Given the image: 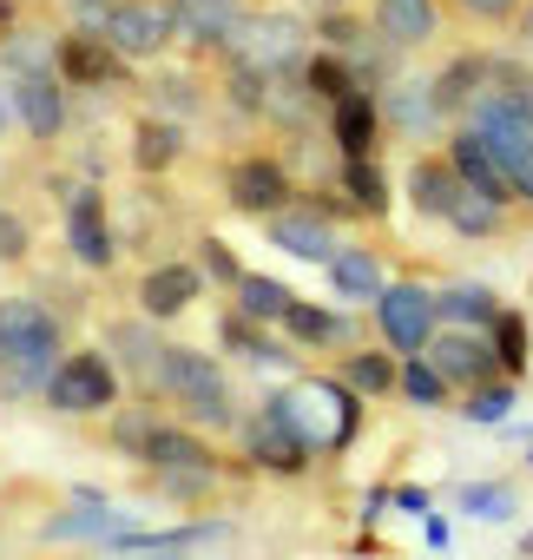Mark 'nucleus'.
I'll return each mask as SVG.
<instances>
[{"label":"nucleus","mask_w":533,"mask_h":560,"mask_svg":"<svg viewBox=\"0 0 533 560\" xmlns=\"http://www.w3.org/2000/svg\"><path fill=\"white\" fill-rule=\"evenodd\" d=\"M198 298H204V270L198 264H158V270L139 277V317H152V324L185 317Z\"/></svg>","instance_id":"nucleus-15"},{"label":"nucleus","mask_w":533,"mask_h":560,"mask_svg":"<svg viewBox=\"0 0 533 560\" xmlns=\"http://www.w3.org/2000/svg\"><path fill=\"white\" fill-rule=\"evenodd\" d=\"M217 468H152V488L158 494H171L178 508H211V494H217Z\"/></svg>","instance_id":"nucleus-38"},{"label":"nucleus","mask_w":533,"mask_h":560,"mask_svg":"<svg viewBox=\"0 0 533 560\" xmlns=\"http://www.w3.org/2000/svg\"><path fill=\"white\" fill-rule=\"evenodd\" d=\"M330 284H336V298H350V304H376L382 298V284H389V277H382V264L363 250V244H350V250H336L330 264Z\"/></svg>","instance_id":"nucleus-28"},{"label":"nucleus","mask_w":533,"mask_h":560,"mask_svg":"<svg viewBox=\"0 0 533 560\" xmlns=\"http://www.w3.org/2000/svg\"><path fill=\"white\" fill-rule=\"evenodd\" d=\"M369 34L389 54H422L441 34V0H369Z\"/></svg>","instance_id":"nucleus-12"},{"label":"nucleus","mask_w":533,"mask_h":560,"mask_svg":"<svg viewBox=\"0 0 533 560\" xmlns=\"http://www.w3.org/2000/svg\"><path fill=\"white\" fill-rule=\"evenodd\" d=\"M330 139H336L343 159H376V145H382V106H376L369 86H356L350 100L330 106Z\"/></svg>","instance_id":"nucleus-19"},{"label":"nucleus","mask_w":533,"mask_h":560,"mask_svg":"<svg viewBox=\"0 0 533 560\" xmlns=\"http://www.w3.org/2000/svg\"><path fill=\"white\" fill-rule=\"evenodd\" d=\"M395 396L415 402V409H454V389L422 363V357H402V376H395Z\"/></svg>","instance_id":"nucleus-39"},{"label":"nucleus","mask_w":533,"mask_h":560,"mask_svg":"<svg viewBox=\"0 0 533 560\" xmlns=\"http://www.w3.org/2000/svg\"><path fill=\"white\" fill-rule=\"evenodd\" d=\"M119 534V508H106L99 494H80V508H60L40 540H112Z\"/></svg>","instance_id":"nucleus-27"},{"label":"nucleus","mask_w":533,"mask_h":560,"mask_svg":"<svg viewBox=\"0 0 533 560\" xmlns=\"http://www.w3.org/2000/svg\"><path fill=\"white\" fill-rule=\"evenodd\" d=\"M513 402H520V383H513V376H494V383L467 389L454 409H461V422H474V429H500V422L513 416Z\"/></svg>","instance_id":"nucleus-35"},{"label":"nucleus","mask_w":533,"mask_h":560,"mask_svg":"<svg viewBox=\"0 0 533 560\" xmlns=\"http://www.w3.org/2000/svg\"><path fill=\"white\" fill-rule=\"evenodd\" d=\"M106 343L119 350V363H126V370H132L145 389L158 383V363H165V337L152 330V317H126V324H112V330H106Z\"/></svg>","instance_id":"nucleus-24"},{"label":"nucleus","mask_w":533,"mask_h":560,"mask_svg":"<svg viewBox=\"0 0 533 560\" xmlns=\"http://www.w3.org/2000/svg\"><path fill=\"white\" fill-rule=\"evenodd\" d=\"M54 67H60L67 86H119V80H126V60H119L99 34H67V40L54 47Z\"/></svg>","instance_id":"nucleus-18"},{"label":"nucleus","mask_w":533,"mask_h":560,"mask_svg":"<svg viewBox=\"0 0 533 560\" xmlns=\"http://www.w3.org/2000/svg\"><path fill=\"white\" fill-rule=\"evenodd\" d=\"M448 165H454V178L461 185H474V191H487V198H500V205H513V185H507V172L494 165V152L467 132V126H454V139H448V152H441Z\"/></svg>","instance_id":"nucleus-23"},{"label":"nucleus","mask_w":533,"mask_h":560,"mask_svg":"<svg viewBox=\"0 0 533 560\" xmlns=\"http://www.w3.org/2000/svg\"><path fill=\"white\" fill-rule=\"evenodd\" d=\"M230 67L250 73V80H284V73H304V21L291 14H244V27L230 34Z\"/></svg>","instance_id":"nucleus-5"},{"label":"nucleus","mask_w":533,"mask_h":560,"mask_svg":"<svg viewBox=\"0 0 533 560\" xmlns=\"http://www.w3.org/2000/svg\"><path fill=\"white\" fill-rule=\"evenodd\" d=\"M263 231H271V244H277L284 257H304V264H330V257L343 250L330 211H317V205H284L277 218H263Z\"/></svg>","instance_id":"nucleus-14"},{"label":"nucleus","mask_w":533,"mask_h":560,"mask_svg":"<svg viewBox=\"0 0 533 560\" xmlns=\"http://www.w3.org/2000/svg\"><path fill=\"white\" fill-rule=\"evenodd\" d=\"M454 508L500 527V521L520 514V488H513V481H461V488H454Z\"/></svg>","instance_id":"nucleus-36"},{"label":"nucleus","mask_w":533,"mask_h":560,"mask_svg":"<svg viewBox=\"0 0 533 560\" xmlns=\"http://www.w3.org/2000/svg\"><path fill=\"white\" fill-rule=\"evenodd\" d=\"M198 244H204V264H198V270H204V277H217V284H237L244 264L224 250V237H198Z\"/></svg>","instance_id":"nucleus-44"},{"label":"nucleus","mask_w":533,"mask_h":560,"mask_svg":"<svg viewBox=\"0 0 533 560\" xmlns=\"http://www.w3.org/2000/svg\"><path fill=\"white\" fill-rule=\"evenodd\" d=\"M422 363H428V370H435L454 396H467V389H481V383H494V376H500L487 330H461V324H441V330L428 337Z\"/></svg>","instance_id":"nucleus-10"},{"label":"nucleus","mask_w":533,"mask_h":560,"mask_svg":"<svg viewBox=\"0 0 533 560\" xmlns=\"http://www.w3.org/2000/svg\"><path fill=\"white\" fill-rule=\"evenodd\" d=\"M67 244H73V257H80L86 270H106V264L119 257V237H112V224H106V198H99L93 185H80L73 205H67Z\"/></svg>","instance_id":"nucleus-16"},{"label":"nucleus","mask_w":533,"mask_h":560,"mask_svg":"<svg viewBox=\"0 0 533 560\" xmlns=\"http://www.w3.org/2000/svg\"><path fill=\"white\" fill-rule=\"evenodd\" d=\"M152 389H158V396L178 409V422L198 429V435H211V429H237V422H244L224 363L204 357V350H191V343H165V363H158V383H152Z\"/></svg>","instance_id":"nucleus-2"},{"label":"nucleus","mask_w":533,"mask_h":560,"mask_svg":"<svg viewBox=\"0 0 533 560\" xmlns=\"http://www.w3.org/2000/svg\"><path fill=\"white\" fill-rule=\"evenodd\" d=\"M171 8V27H178V40H191V47H230V34L244 27V0H165Z\"/></svg>","instance_id":"nucleus-17"},{"label":"nucleus","mask_w":533,"mask_h":560,"mask_svg":"<svg viewBox=\"0 0 533 560\" xmlns=\"http://www.w3.org/2000/svg\"><path fill=\"white\" fill-rule=\"evenodd\" d=\"M27 244H34L27 218H21V211H0V264H21V257H27Z\"/></svg>","instance_id":"nucleus-43"},{"label":"nucleus","mask_w":533,"mask_h":560,"mask_svg":"<svg viewBox=\"0 0 533 560\" xmlns=\"http://www.w3.org/2000/svg\"><path fill=\"white\" fill-rule=\"evenodd\" d=\"M461 126L494 152V165L507 172L513 198L533 205V73L526 67H494V86L461 113Z\"/></svg>","instance_id":"nucleus-1"},{"label":"nucleus","mask_w":533,"mask_h":560,"mask_svg":"<svg viewBox=\"0 0 533 560\" xmlns=\"http://www.w3.org/2000/svg\"><path fill=\"white\" fill-rule=\"evenodd\" d=\"M520 560H533V527H526V534H520Z\"/></svg>","instance_id":"nucleus-49"},{"label":"nucleus","mask_w":533,"mask_h":560,"mask_svg":"<svg viewBox=\"0 0 533 560\" xmlns=\"http://www.w3.org/2000/svg\"><path fill=\"white\" fill-rule=\"evenodd\" d=\"M284 337L297 343V350H356V324L350 317H336V311H323V304H304V298H291V311H284Z\"/></svg>","instance_id":"nucleus-22"},{"label":"nucleus","mask_w":533,"mask_h":560,"mask_svg":"<svg viewBox=\"0 0 533 560\" xmlns=\"http://www.w3.org/2000/svg\"><path fill=\"white\" fill-rule=\"evenodd\" d=\"M422 540H428V547H448V540H454V527H448L441 514H428V521H422Z\"/></svg>","instance_id":"nucleus-47"},{"label":"nucleus","mask_w":533,"mask_h":560,"mask_svg":"<svg viewBox=\"0 0 533 560\" xmlns=\"http://www.w3.org/2000/svg\"><path fill=\"white\" fill-rule=\"evenodd\" d=\"M526 468H533V448H526Z\"/></svg>","instance_id":"nucleus-50"},{"label":"nucleus","mask_w":533,"mask_h":560,"mask_svg":"<svg viewBox=\"0 0 533 560\" xmlns=\"http://www.w3.org/2000/svg\"><path fill=\"white\" fill-rule=\"evenodd\" d=\"M454 8L474 21V27H513V14H520V0H454Z\"/></svg>","instance_id":"nucleus-42"},{"label":"nucleus","mask_w":533,"mask_h":560,"mask_svg":"<svg viewBox=\"0 0 533 560\" xmlns=\"http://www.w3.org/2000/svg\"><path fill=\"white\" fill-rule=\"evenodd\" d=\"M435 311H441V324L487 330V324L500 317V298H494L487 284H448V291H435Z\"/></svg>","instance_id":"nucleus-30"},{"label":"nucleus","mask_w":533,"mask_h":560,"mask_svg":"<svg viewBox=\"0 0 533 560\" xmlns=\"http://www.w3.org/2000/svg\"><path fill=\"white\" fill-rule=\"evenodd\" d=\"M454 191H461V178H454V165H448L441 152H428V159L408 165V205H415L422 218H448Z\"/></svg>","instance_id":"nucleus-25"},{"label":"nucleus","mask_w":533,"mask_h":560,"mask_svg":"<svg viewBox=\"0 0 533 560\" xmlns=\"http://www.w3.org/2000/svg\"><path fill=\"white\" fill-rule=\"evenodd\" d=\"M494 67H500V60H487V54H461V60H448V67L435 73V86H428V93H435V113H441V119H461V113L494 86Z\"/></svg>","instance_id":"nucleus-21"},{"label":"nucleus","mask_w":533,"mask_h":560,"mask_svg":"<svg viewBox=\"0 0 533 560\" xmlns=\"http://www.w3.org/2000/svg\"><path fill=\"white\" fill-rule=\"evenodd\" d=\"M178 152H185V126L178 119H139V132H132L139 172H165V165H178Z\"/></svg>","instance_id":"nucleus-31"},{"label":"nucleus","mask_w":533,"mask_h":560,"mask_svg":"<svg viewBox=\"0 0 533 560\" xmlns=\"http://www.w3.org/2000/svg\"><path fill=\"white\" fill-rule=\"evenodd\" d=\"M237 442H244V468H271V475H304L310 462H317V448L297 435V422L263 396V409L257 416H244L237 422Z\"/></svg>","instance_id":"nucleus-9"},{"label":"nucleus","mask_w":533,"mask_h":560,"mask_svg":"<svg viewBox=\"0 0 533 560\" xmlns=\"http://www.w3.org/2000/svg\"><path fill=\"white\" fill-rule=\"evenodd\" d=\"M86 34H99L126 67L132 60H158L171 40H178V27H171V8L165 0H112V8L86 27Z\"/></svg>","instance_id":"nucleus-7"},{"label":"nucleus","mask_w":533,"mask_h":560,"mask_svg":"<svg viewBox=\"0 0 533 560\" xmlns=\"http://www.w3.org/2000/svg\"><path fill=\"white\" fill-rule=\"evenodd\" d=\"M230 298H237L230 311H237V317H250V324H284V311H291V298H297V291H291V284H277V277H263V270H244L237 284H230Z\"/></svg>","instance_id":"nucleus-29"},{"label":"nucleus","mask_w":533,"mask_h":560,"mask_svg":"<svg viewBox=\"0 0 533 560\" xmlns=\"http://www.w3.org/2000/svg\"><path fill=\"white\" fill-rule=\"evenodd\" d=\"M224 343H230L237 357H250V363H284V357H291V350H277L271 337H263V324H250V317H237V311L224 317Z\"/></svg>","instance_id":"nucleus-40"},{"label":"nucleus","mask_w":533,"mask_h":560,"mask_svg":"<svg viewBox=\"0 0 533 560\" xmlns=\"http://www.w3.org/2000/svg\"><path fill=\"white\" fill-rule=\"evenodd\" d=\"M224 198H230V211H244V218H277L284 205H297V178L284 172V159L250 152V159H237V165L224 172Z\"/></svg>","instance_id":"nucleus-11"},{"label":"nucleus","mask_w":533,"mask_h":560,"mask_svg":"<svg viewBox=\"0 0 533 560\" xmlns=\"http://www.w3.org/2000/svg\"><path fill=\"white\" fill-rule=\"evenodd\" d=\"M513 40L533 54V0H520V14H513Z\"/></svg>","instance_id":"nucleus-46"},{"label":"nucleus","mask_w":533,"mask_h":560,"mask_svg":"<svg viewBox=\"0 0 533 560\" xmlns=\"http://www.w3.org/2000/svg\"><path fill=\"white\" fill-rule=\"evenodd\" d=\"M343 191H350V211L389 218V172L376 159H343Z\"/></svg>","instance_id":"nucleus-32"},{"label":"nucleus","mask_w":533,"mask_h":560,"mask_svg":"<svg viewBox=\"0 0 533 560\" xmlns=\"http://www.w3.org/2000/svg\"><path fill=\"white\" fill-rule=\"evenodd\" d=\"M395 376H402V357H389V350H350L336 383L350 396H363V402H382V396H395Z\"/></svg>","instance_id":"nucleus-26"},{"label":"nucleus","mask_w":533,"mask_h":560,"mask_svg":"<svg viewBox=\"0 0 533 560\" xmlns=\"http://www.w3.org/2000/svg\"><path fill=\"white\" fill-rule=\"evenodd\" d=\"M487 343H494V363H500V376H526V357H533V337H526V317L520 311H507L500 304V317L487 324Z\"/></svg>","instance_id":"nucleus-34"},{"label":"nucleus","mask_w":533,"mask_h":560,"mask_svg":"<svg viewBox=\"0 0 533 560\" xmlns=\"http://www.w3.org/2000/svg\"><path fill=\"white\" fill-rule=\"evenodd\" d=\"M139 462H145V468H217V475H224V455H217L198 429H185V422H152Z\"/></svg>","instance_id":"nucleus-20"},{"label":"nucleus","mask_w":533,"mask_h":560,"mask_svg":"<svg viewBox=\"0 0 533 560\" xmlns=\"http://www.w3.org/2000/svg\"><path fill=\"white\" fill-rule=\"evenodd\" d=\"M389 501H395L402 514H428V488H415V481H408V488H395Z\"/></svg>","instance_id":"nucleus-45"},{"label":"nucleus","mask_w":533,"mask_h":560,"mask_svg":"<svg viewBox=\"0 0 533 560\" xmlns=\"http://www.w3.org/2000/svg\"><path fill=\"white\" fill-rule=\"evenodd\" d=\"M389 119H402V132H415V126H435L441 113H435V93H428V86H402V93L389 100Z\"/></svg>","instance_id":"nucleus-41"},{"label":"nucleus","mask_w":533,"mask_h":560,"mask_svg":"<svg viewBox=\"0 0 533 560\" xmlns=\"http://www.w3.org/2000/svg\"><path fill=\"white\" fill-rule=\"evenodd\" d=\"M435 330H441V311H435L428 284H382V298H376V337H382L389 357H422Z\"/></svg>","instance_id":"nucleus-8"},{"label":"nucleus","mask_w":533,"mask_h":560,"mask_svg":"<svg viewBox=\"0 0 533 560\" xmlns=\"http://www.w3.org/2000/svg\"><path fill=\"white\" fill-rule=\"evenodd\" d=\"M271 402H277L291 422H297V435H304L317 455H343V448L363 435V396H350L336 376H317V383L277 389Z\"/></svg>","instance_id":"nucleus-4"},{"label":"nucleus","mask_w":533,"mask_h":560,"mask_svg":"<svg viewBox=\"0 0 533 560\" xmlns=\"http://www.w3.org/2000/svg\"><path fill=\"white\" fill-rule=\"evenodd\" d=\"M106 8H112V0H80V14H86V21H99Z\"/></svg>","instance_id":"nucleus-48"},{"label":"nucleus","mask_w":533,"mask_h":560,"mask_svg":"<svg viewBox=\"0 0 533 560\" xmlns=\"http://www.w3.org/2000/svg\"><path fill=\"white\" fill-rule=\"evenodd\" d=\"M441 224H454L461 237H494V231L507 224V205H500V198H487V191H474V185H461Z\"/></svg>","instance_id":"nucleus-33"},{"label":"nucleus","mask_w":533,"mask_h":560,"mask_svg":"<svg viewBox=\"0 0 533 560\" xmlns=\"http://www.w3.org/2000/svg\"><path fill=\"white\" fill-rule=\"evenodd\" d=\"M297 80H304V86H310L317 100H330V106H336V100H350V93L363 86V80L350 73V60H343V54H330V47H323V54H310Z\"/></svg>","instance_id":"nucleus-37"},{"label":"nucleus","mask_w":533,"mask_h":560,"mask_svg":"<svg viewBox=\"0 0 533 560\" xmlns=\"http://www.w3.org/2000/svg\"><path fill=\"white\" fill-rule=\"evenodd\" d=\"M8 100H14V119L34 132V139H60L67 126V80L47 73V67H27L8 80Z\"/></svg>","instance_id":"nucleus-13"},{"label":"nucleus","mask_w":533,"mask_h":560,"mask_svg":"<svg viewBox=\"0 0 533 560\" xmlns=\"http://www.w3.org/2000/svg\"><path fill=\"white\" fill-rule=\"evenodd\" d=\"M67 357V330L40 298H8L0 304V370H8V389H47L54 363Z\"/></svg>","instance_id":"nucleus-3"},{"label":"nucleus","mask_w":533,"mask_h":560,"mask_svg":"<svg viewBox=\"0 0 533 560\" xmlns=\"http://www.w3.org/2000/svg\"><path fill=\"white\" fill-rule=\"evenodd\" d=\"M40 396L60 416H106V409H119V370H112L106 350H67Z\"/></svg>","instance_id":"nucleus-6"}]
</instances>
